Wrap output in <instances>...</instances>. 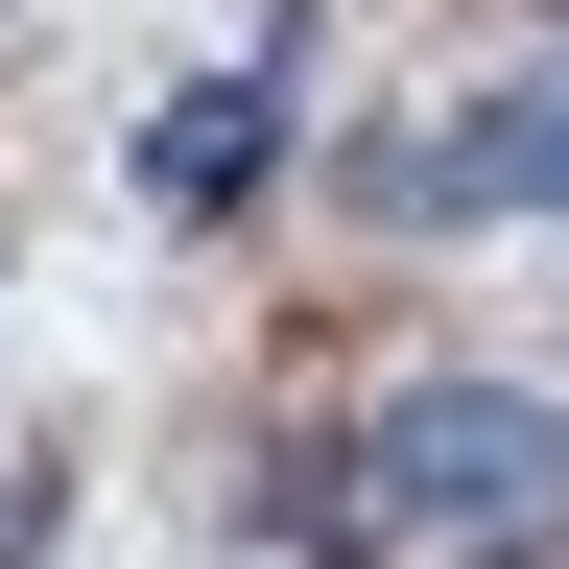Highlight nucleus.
<instances>
[{"label":"nucleus","mask_w":569,"mask_h":569,"mask_svg":"<svg viewBox=\"0 0 569 569\" xmlns=\"http://www.w3.org/2000/svg\"><path fill=\"white\" fill-rule=\"evenodd\" d=\"M546 522H569V403H522V380H403L356 451H284V498H261V546H309V569L546 546Z\"/></svg>","instance_id":"obj_1"},{"label":"nucleus","mask_w":569,"mask_h":569,"mask_svg":"<svg viewBox=\"0 0 569 569\" xmlns=\"http://www.w3.org/2000/svg\"><path fill=\"white\" fill-rule=\"evenodd\" d=\"M403 213H569V48L522 71V96H475V119H427L403 167H380Z\"/></svg>","instance_id":"obj_2"},{"label":"nucleus","mask_w":569,"mask_h":569,"mask_svg":"<svg viewBox=\"0 0 569 569\" xmlns=\"http://www.w3.org/2000/svg\"><path fill=\"white\" fill-rule=\"evenodd\" d=\"M261 142H284V96H261V71H213V96L142 119V190H167V213H238V190H261Z\"/></svg>","instance_id":"obj_3"}]
</instances>
